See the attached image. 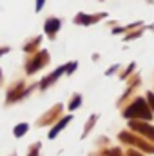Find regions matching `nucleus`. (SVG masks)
<instances>
[{"mask_svg": "<svg viewBox=\"0 0 154 156\" xmlns=\"http://www.w3.org/2000/svg\"><path fill=\"white\" fill-rule=\"evenodd\" d=\"M127 118H132V116H142L145 118V120H149V118L152 116L151 115V111L147 109V105H145V100H136L125 113H123Z\"/></svg>", "mask_w": 154, "mask_h": 156, "instance_id": "f257e3e1", "label": "nucleus"}, {"mask_svg": "<svg viewBox=\"0 0 154 156\" xmlns=\"http://www.w3.org/2000/svg\"><path fill=\"white\" fill-rule=\"evenodd\" d=\"M131 127H134L136 131H140V133H145L147 136L154 138V129H152V127H149V125H145V123H140V122H132V123H131Z\"/></svg>", "mask_w": 154, "mask_h": 156, "instance_id": "f03ea898", "label": "nucleus"}, {"mask_svg": "<svg viewBox=\"0 0 154 156\" xmlns=\"http://www.w3.org/2000/svg\"><path fill=\"white\" fill-rule=\"evenodd\" d=\"M58 26H60V22H58L56 18H51V20H47L45 31H47V33H56V31H58Z\"/></svg>", "mask_w": 154, "mask_h": 156, "instance_id": "7ed1b4c3", "label": "nucleus"}, {"mask_svg": "<svg viewBox=\"0 0 154 156\" xmlns=\"http://www.w3.org/2000/svg\"><path fill=\"white\" fill-rule=\"evenodd\" d=\"M69 120H71V116L64 118V120H62V122H60V123H58V125H56V129H53V131H51V133H49V136H51V138H53V136H56V134H58V131H62V129H64V125H65V123H67V122H69Z\"/></svg>", "mask_w": 154, "mask_h": 156, "instance_id": "20e7f679", "label": "nucleus"}, {"mask_svg": "<svg viewBox=\"0 0 154 156\" xmlns=\"http://www.w3.org/2000/svg\"><path fill=\"white\" fill-rule=\"evenodd\" d=\"M26 131H27V125H26V123H20V125L15 129V134H16V136H22Z\"/></svg>", "mask_w": 154, "mask_h": 156, "instance_id": "39448f33", "label": "nucleus"}, {"mask_svg": "<svg viewBox=\"0 0 154 156\" xmlns=\"http://www.w3.org/2000/svg\"><path fill=\"white\" fill-rule=\"evenodd\" d=\"M80 100H82V98H76V100H75V102L71 104V109H75V107H78V104H80Z\"/></svg>", "mask_w": 154, "mask_h": 156, "instance_id": "423d86ee", "label": "nucleus"}, {"mask_svg": "<svg viewBox=\"0 0 154 156\" xmlns=\"http://www.w3.org/2000/svg\"><path fill=\"white\" fill-rule=\"evenodd\" d=\"M149 102H151V105H152V109H154V94H149Z\"/></svg>", "mask_w": 154, "mask_h": 156, "instance_id": "0eeeda50", "label": "nucleus"}, {"mask_svg": "<svg viewBox=\"0 0 154 156\" xmlns=\"http://www.w3.org/2000/svg\"><path fill=\"white\" fill-rule=\"evenodd\" d=\"M44 5V0H37V9H40Z\"/></svg>", "mask_w": 154, "mask_h": 156, "instance_id": "6e6552de", "label": "nucleus"}, {"mask_svg": "<svg viewBox=\"0 0 154 156\" xmlns=\"http://www.w3.org/2000/svg\"><path fill=\"white\" fill-rule=\"evenodd\" d=\"M131 156H142V154H136V153H131Z\"/></svg>", "mask_w": 154, "mask_h": 156, "instance_id": "1a4fd4ad", "label": "nucleus"}]
</instances>
